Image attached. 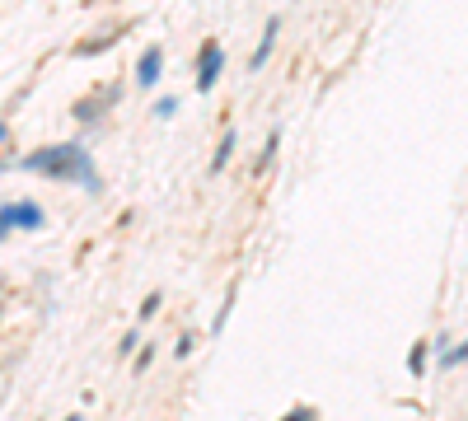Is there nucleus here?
<instances>
[{
  "instance_id": "obj_1",
  "label": "nucleus",
  "mask_w": 468,
  "mask_h": 421,
  "mask_svg": "<svg viewBox=\"0 0 468 421\" xmlns=\"http://www.w3.org/2000/svg\"><path fill=\"white\" fill-rule=\"evenodd\" d=\"M19 169H28V173H47V178H66V183H80V187H89V192H99V173H94V164H89V155H84L80 145L38 150V155H28Z\"/></svg>"
},
{
  "instance_id": "obj_2",
  "label": "nucleus",
  "mask_w": 468,
  "mask_h": 421,
  "mask_svg": "<svg viewBox=\"0 0 468 421\" xmlns=\"http://www.w3.org/2000/svg\"><path fill=\"white\" fill-rule=\"evenodd\" d=\"M43 206L38 202H10V206H0V239L10 234V230H43Z\"/></svg>"
},
{
  "instance_id": "obj_3",
  "label": "nucleus",
  "mask_w": 468,
  "mask_h": 421,
  "mask_svg": "<svg viewBox=\"0 0 468 421\" xmlns=\"http://www.w3.org/2000/svg\"><path fill=\"white\" fill-rule=\"evenodd\" d=\"M220 66H225V47L211 38L207 47H202V56H197V89L207 94V89H215V80H220Z\"/></svg>"
},
{
  "instance_id": "obj_4",
  "label": "nucleus",
  "mask_w": 468,
  "mask_h": 421,
  "mask_svg": "<svg viewBox=\"0 0 468 421\" xmlns=\"http://www.w3.org/2000/svg\"><path fill=\"white\" fill-rule=\"evenodd\" d=\"M159 75H164V47H145L136 61V80L150 89V84H159Z\"/></svg>"
},
{
  "instance_id": "obj_5",
  "label": "nucleus",
  "mask_w": 468,
  "mask_h": 421,
  "mask_svg": "<svg viewBox=\"0 0 468 421\" xmlns=\"http://www.w3.org/2000/svg\"><path fill=\"white\" fill-rule=\"evenodd\" d=\"M277 33H281V19H267V33H262V43L253 47V56H248V71H253V75L267 66V56H272V47H277Z\"/></svg>"
},
{
  "instance_id": "obj_6",
  "label": "nucleus",
  "mask_w": 468,
  "mask_h": 421,
  "mask_svg": "<svg viewBox=\"0 0 468 421\" xmlns=\"http://www.w3.org/2000/svg\"><path fill=\"white\" fill-rule=\"evenodd\" d=\"M230 159H234V132H225V141L215 145V159H211V173H225Z\"/></svg>"
},
{
  "instance_id": "obj_7",
  "label": "nucleus",
  "mask_w": 468,
  "mask_h": 421,
  "mask_svg": "<svg viewBox=\"0 0 468 421\" xmlns=\"http://www.w3.org/2000/svg\"><path fill=\"white\" fill-rule=\"evenodd\" d=\"M464 356H468V346H464V342H459V346H445V342H441V365H445V370L464 365Z\"/></svg>"
},
{
  "instance_id": "obj_8",
  "label": "nucleus",
  "mask_w": 468,
  "mask_h": 421,
  "mask_svg": "<svg viewBox=\"0 0 468 421\" xmlns=\"http://www.w3.org/2000/svg\"><path fill=\"white\" fill-rule=\"evenodd\" d=\"M408 370H412V374H421V370H426V342H417L412 351H408Z\"/></svg>"
},
{
  "instance_id": "obj_9",
  "label": "nucleus",
  "mask_w": 468,
  "mask_h": 421,
  "mask_svg": "<svg viewBox=\"0 0 468 421\" xmlns=\"http://www.w3.org/2000/svg\"><path fill=\"white\" fill-rule=\"evenodd\" d=\"M178 112V99H159L155 104V117H174Z\"/></svg>"
},
{
  "instance_id": "obj_10",
  "label": "nucleus",
  "mask_w": 468,
  "mask_h": 421,
  "mask_svg": "<svg viewBox=\"0 0 468 421\" xmlns=\"http://www.w3.org/2000/svg\"><path fill=\"white\" fill-rule=\"evenodd\" d=\"M150 361H155V346H141L136 351V370H150Z\"/></svg>"
},
{
  "instance_id": "obj_11",
  "label": "nucleus",
  "mask_w": 468,
  "mask_h": 421,
  "mask_svg": "<svg viewBox=\"0 0 468 421\" xmlns=\"http://www.w3.org/2000/svg\"><path fill=\"white\" fill-rule=\"evenodd\" d=\"M155 314H159V295H150V300L141 304V318H155Z\"/></svg>"
},
{
  "instance_id": "obj_12",
  "label": "nucleus",
  "mask_w": 468,
  "mask_h": 421,
  "mask_svg": "<svg viewBox=\"0 0 468 421\" xmlns=\"http://www.w3.org/2000/svg\"><path fill=\"white\" fill-rule=\"evenodd\" d=\"M0 145H5V122H0Z\"/></svg>"
}]
</instances>
